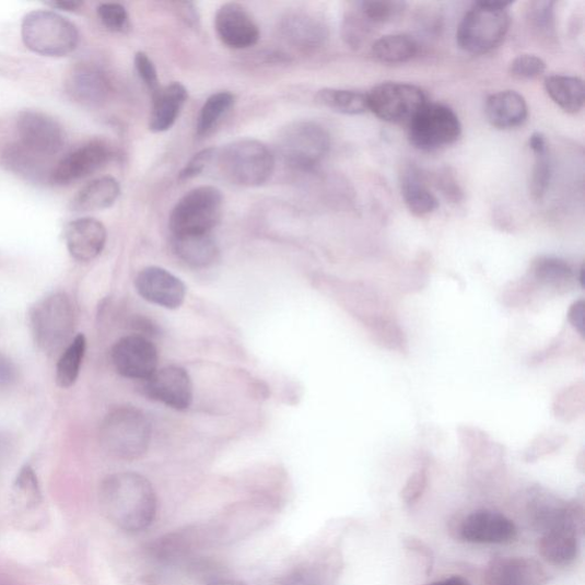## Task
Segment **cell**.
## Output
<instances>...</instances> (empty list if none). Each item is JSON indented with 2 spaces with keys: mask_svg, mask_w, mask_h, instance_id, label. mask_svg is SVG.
<instances>
[{
  "mask_svg": "<svg viewBox=\"0 0 585 585\" xmlns=\"http://www.w3.org/2000/svg\"><path fill=\"white\" fill-rule=\"evenodd\" d=\"M214 163L226 180L241 187H260L276 167L271 150L261 141L243 139L217 149Z\"/></svg>",
  "mask_w": 585,
  "mask_h": 585,
  "instance_id": "obj_2",
  "label": "cell"
},
{
  "mask_svg": "<svg viewBox=\"0 0 585 585\" xmlns=\"http://www.w3.org/2000/svg\"><path fill=\"white\" fill-rule=\"evenodd\" d=\"M426 585H471L470 582L463 576H451L441 581L432 582Z\"/></svg>",
  "mask_w": 585,
  "mask_h": 585,
  "instance_id": "obj_47",
  "label": "cell"
},
{
  "mask_svg": "<svg viewBox=\"0 0 585 585\" xmlns=\"http://www.w3.org/2000/svg\"><path fill=\"white\" fill-rule=\"evenodd\" d=\"M528 143L534 155L530 192L534 198L540 200L546 196L551 183L552 165L550 151L547 139L542 133H534L529 138Z\"/></svg>",
  "mask_w": 585,
  "mask_h": 585,
  "instance_id": "obj_29",
  "label": "cell"
},
{
  "mask_svg": "<svg viewBox=\"0 0 585 585\" xmlns=\"http://www.w3.org/2000/svg\"><path fill=\"white\" fill-rule=\"evenodd\" d=\"M547 69L546 62L531 55L517 57L511 65V73L517 80L529 81L540 78Z\"/></svg>",
  "mask_w": 585,
  "mask_h": 585,
  "instance_id": "obj_39",
  "label": "cell"
},
{
  "mask_svg": "<svg viewBox=\"0 0 585 585\" xmlns=\"http://www.w3.org/2000/svg\"><path fill=\"white\" fill-rule=\"evenodd\" d=\"M48 5L55 8V9H59V10H63V11H74V10H79L83 3H80V2H63V0H61V2H52V3H48Z\"/></svg>",
  "mask_w": 585,
  "mask_h": 585,
  "instance_id": "obj_48",
  "label": "cell"
},
{
  "mask_svg": "<svg viewBox=\"0 0 585 585\" xmlns=\"http://www.w3.org/2000/svg\"><path fill=\"white\" fill-rule=\"evenodd\" d=\"M116 371L127 378L148 379L159 367V351L141 336L121 338L112 350Z\"/></svg>",
  "mask_w": 585,
  "mask_h": 585,
  "instance_id": "obj_14",
  "label": "cell"
},
{
  "mask_svg": "<svg viewBox=\"0 0 585 585\" xmlns=\"http://www.w3.org/2000/svg\"><path fill=\"white\" fill-rule=\"evenodd\" d=\"M548 95L558 107L569 114L578 113L585 101L584 83L578 78L565 74H552L545 81Z\"/></svg>",
  "mask_w": 585,
  "mask_h": 585,
  "instance_id": "obj_28",
  "label": "cell"
},
{
  "mask_svg": "<svg viewBox=\"0 0 585 585\" xmlns=\"http://www.w3.org/2000/svg\"><path fill=\"white\" fill-rule=\"evenodd\" d=\"M534 273L539 281L550 284H561L573 277L572 267L562 259L540 258L534 264Z\"/></svg>",
  "mask_w": 585,
  "mask_h": 585,
  "instance_id": "obj_37",
  "label": "cell"
},
{
  "mask_svg": "<svg viewBox=\"0 0 585 585\" xmlns=\"http://www.w3.org/2000/svg\"><path fill=\"white\" fill-rule=\"evenodd\" d=\"M401 195L407 209L416 217H425L440 207L438 199L425 186L422 174L416 167L402 173Z\"/></svg>",
  "mask_w": 585,
  "mask_h": 585,
  "instance_id": "obj_26",
  "label": "cell"
},
{
  "mask_svg": "<svg viewBox=\"0 0 585 585\" xmlns=\"http://www.w3.org/2000/svg\"><path fill=\"white\" fill-rule=\"evenodd\" d=\"M100 443L116 459H140L150 445L151 428L145 416L133 406H119L100 426Z\"/></svg>",
  "mask_w": 585,
  "mask_h": 585,
  "instance_id": "obj_3",
  "label": "cell"
},
{
  "mask_svg": "<svg viewBox=\"0 0 585 585\" xmlns=\"http://www.w3.org/2000/svg\"><path fill=\"white\" fill-rule=\"evenodd\" d=\"M217 154V148L203 149L198 152L185 166L180 173L182 180L194 179V177L200 175L211 164L214 163Z\"/></svg>",
  "mask_w": 585,
  "mask_h": 585,
  "instance_id": "obj_42",
  "label": "cell"
},
{
  "mask_svg": "<svg viewBox=\"0 0 585 585\" xmlns=\"http://www.w3.org/2000/svg\"><path fill=\"white\" fill-rule=\"evenodd\" d=\"M136 288L145 301L171 311L180 308L187 294L182 279L160 267H148L140 271Z\"/></svg>",
  "mask_w": 585,
  "mask_h": 585,
  "instance_id": "obj_17",
  "label": "cell"
},
{
  "mask_svg": "<svg viewBox=\"0 0 585 585\" xmlns=\"http://www.w3.org/2000/svg\"><path fill=\"white\" fill-rule=\"evenodd\" d=\"M75 320L74 304L63 292L48 294L30 311L34 341L46 353H55L72 341Z\"/></svg>",
  "mask_w": 585,
  "mask_h": 585,
  "instance_id": "obj_5",
  "label": "cell"
},
{
  "mask_svg": "<svg viewBox=\"0 0 585 585\" xmlns=\"http://www.w3.org/2000/svg\"><path fill=\"white\" fill-rule=\"evenodd\" d=\"M21 33L25 46L43 57H67L78 49L81 40L78 27L54 11L25 15Z\"/></svg>",
  "mask_w": 585,
  "mask_h": 585,
  "instance_id": "obj_6",
  "label": "cell"
},
{
  "mask_svg": "<svg viewBox=\"0 0 585 585\" xmlns=\"http://www.w3.org/2000/svg\"><path fill=\"white\" fill-rule=\"evenodd\" d=\"M485 114L490 124L499 130H511L523 125L528 107L523 95L515 91H501L487 100Z\"/></svg>",
  "mask_w": 585,
  "mask_h": 585,
  "instance_id": "obj_23",
  "label": "cell"
},
{
  "mask_svg": "<svg viewBox=\"0 0 585 585\" xmlns=\"http://www.w3.org/2000/svg\"><path fill=\"white\" fill-rule=\"evenodd\" d=\"M585 304L583 300L576 301L569 313V319L573 327L576 328L577 332L583 337L584 336V315H585Z\"/></svg>",
  "mask_w": 585,
  "mask_h": 585,
  "instance_id": "obj_46",
  "label": "cell"
},
{
  "mask_svg": "<svg viewBox=\"0 0 585 585\" xmlns=\"http://www.w3.org/2000/svg\"><path fill=\"white\" fill-rule=\"evenodd\" d=\"M316 100L320 106L343 115L370 112L367 94L358 91L324 89L317 93Z\"/></svg>",
  "mask_w": 585,
  "mask_h": 585,
  "instance_id": "obj_31",
  "label": "cell"
},
{
  "mask_svg": "<svg viewBox=\"0 0 585 585\" xmlns=\"http://www.w3.org/2000/svg\"><path fill=\"white\" fill-rule=\"evenodd\" d=\"M66 91L78 104L93 108L105 104L113 87L104 71L94 66L81 65L68 74Z\"/></svg>",
  "mask_w": 585,
  "mask_h": 585,
  "instance_id": "obj_20",
  "label": "cell"
},
{
  "mask_svg": "<svg viewBox=\"0 0 585 585\" xmlns=\"http://www.w3.org/2000/svg\"><path fill=\"white\" fill-rule=\"evenodd\" d=\"M234 104L235 96L231 92L222 91L212 94L200 109L197 121V136L206 137L210 134Z\"/></svg>",
  "mask_w": 585,
  "mask_h": 585,
  "instance_id": "obj_33",
  "label": "cell"
},
{
  "mask_svg": "<svg viewBox=\"0 0 585 585\" xmlns=\"http://www.w3.org/2000/svg\"><path fill=\"white\" fill-rule=\"evenodd\" d=\"M215 31L221 42L234 49L249 48L260 39L258 24L247 10L237 3H226L219 9Z\"/></svg>",
  "mask_w": 585,
  "mask_h": 585,
  "instance_id": "obj_18",
  "label": "cell"
},
{
  "mask_svg": "<svg viewBox=\"0 0 585 585\" xmlns=\"http://www.w3.org/2000/svg\"><path fill=\"white\" fill-rule=\"evenodd\" d=\"M223 195L212 186L187 192L172 210L169 229L173 237L209 235L221 220Z\"/></svg>",
  "mask_w": 585,
  "mask_h": 585,
  "instance_id": "obj_7",
  "label": "cell"
},
{
  "mask_svg": "<svg viewBox=\"0 0 585 585\" xmlns=\"http://www.w3.org/2000/svg\"><path fill=\"white\" fill-rule=\"evenodd\" d=\"M278 30L284 42L301 52H314L328 37L324 23L304 12L288 13Z\"/></svg>",
  "mask_w": 585,
  "mask_h": 585,
  "instance_id": "obj_22",
  "label": "cell"
},
{
  "mask_svg": "<svg viewBox=\"0 0 585 585\" xmlns=\"http://www.w3.org/2000/svg\"><path fill=\"white\" fill-rule=\"evenodd\" d=\"M548 574L536 559L496 557L489 564L482 585H546Z\"/></svg>",
  "mask_w": 585,
  "mask_h": 585,
  "instance_id": "obj_19",
  "label": "cell"
},
{
  "mask_svg": "<svg viewBox=\"0 0 585 585\" xmlns=\"http://www.w3.org/2000/svg\"><path fill=\"white\" fill-rule=\"evenodd\" d=\"M120 196V185L112 176L98 177L83 187L71 201L73 212H96L114 206Z\"/></svg>",
  "mask_w": 585,
  "mask_h": 585,
  "instance_id": "obj_25",
  "label": "cell"
},
{
  "mask_svg": "<svg viewBox=\"0 0 585 585\" xmlns=\"http://www.w3.org/2000/svg\"><path fill=\"white\" fill-rule=\"evenodd\" d=\"M152 97L154 106L149 120L150 130L155 133L166 132L180 116L188 100V91L182 83H172Z\"/></svg>",
  "mask_w": 585,
  "mask_h": 585,
  "instance_id": "obj_24",
  "label": "cell"
},
{
  "mask_svg": "<svg viewBox=\"0 0 585 585\" xmlns=\"http://www.w3.org/2000/svg\"><path fill=\"white\" fill-rule=\"evenodd\" d=\"M13 495L15 503L22 507H35L42 501L38 478L30 466L23 467L14 482Z\"/></svg>",
  "mask_w": 585,
  "mask_h": 585,
  "instance_id": "obj_35",
  "label": "cell"
},
{
  "mask_svg": "<svg viewBox=\"0 0 585 585\" xmlns=\"http://www.w3.org/2000/svg\"><path fill=\"white\" fill-rule=\"evenodd\" d=\"M325 566L303 569L286 578L284 585H323L329 577Z\"/></svg>",
  "mask_w": 585,
  "mask_h": 585,
  "instance_id": "obj_43",
  "label": "cell"
},
{
  "mask_svg": "<svg viewBox=\"0 0 585 585\" xmlns=\"http://www.w3.org/2000/svg\"><path fill=\"white\" fill-rule=\"evenodd\" d=\"M403 9L405 3L390 2V0H372V2L358 4V11L372 27L394 20Z\"/></svg>",
  "mask_w": 585,
  "mask_h": 585,
  "instance_id": "obj_36",
  "label": "cell"
},
{
  "mask_svg": "<svg viewBox=\"0 0 585 585\" xmlns=\"http://www.w3.org/2000/svg\"><path fill=\"white\" fill-rule=\"evenodd\" d=\"M210 585H246L238 581H217L211 583Z\"/></svg>",
  "mask_w": 585,
  "mask_h": 585,
  "instance_id": "obj_49",
  "label": "cell"
},
{
  "mask_svg": "<svg viewBox=\"0 0 585 585\" xmlns=\"http://www.w3.org/2000/svg\"><path fill=\"white\" fill-rule=\"evenodd\" d=\"M107 229L100 221L82 218L66 226L65 239L70 256L80 262L96 259L107 244Z\"/></svg>",
  "mask_w": 585,
  "mask_h": 585,
  "instance_id": "obj_21",
  "label": "cell"
},
{
  "mask_svg": "<svg viewBox=\"0 0 585 585\" xmlns=\"http://www.w3.org/2000/svg\"><path fill=\"white\" fill-rule=\"evenodd\" d=\"M582 513L572 505L562 518L551 523L541 533L539 550L548 563L557 568L572 565L581 548Z\"/></svg>",
  "mask_w": 585,
  "mask_h": 585,
  "instance_id": "obj_11",
  "label": "cell"
},
{
  "mask_svg": "<svg viewBox=\"0 0 585 585\" xmlns=\"http://www.w3.org/2000/svg\"><path fill=\"white\" fill-rule=\"evenodd\" d=\"M145 391L152 399L177 411L189 409L194 399L191 377L179 366L157 370L147 379Z\"/></svg>",
  "mask_w": 585,
  "mask_h": 585,
  "instance_id": "obj_16",
  "label": "cell"
},
{
  "mask_svg": "<svg viewBox=\"0 0 585 585\" xmlns=\"http://www.w3.org/2000/svg\"><path fill=\"white\" fill-rule=\"evenodd\" d=\"M97 15L102 24L114 33H122L129 27V14L117 3H105L97 8Z\"/></svg>",
  "mask_w": 585,
  "mask_h": 585,
  "instance_id": "obj_40",
  "label": "cell"
},
{
  "mask_svg": "<svg viewBox=\"0 0 585 585\" xmlns=\"http://www.w3.org/2000/svg\"><path fill=\"white\" fill-rule=\"evenodd\" d=\"M0 585H19L11 578H8L7 576L0 575Z\"/></svg>",
  "mask_w": 585,
  "mask_h": 585,
  "instance_id": "obj_50",
  "label": "cell"
},
{
  "mask_svg": "<svg viewBox=\"0 0 585 585\" xmlns=\"http://www.w3.org/2000/svg\"><path fill=\"white\" fill-rule=\"evenodd\" d=\"M19 379L16 364L3 352H0V391L13 388Z\"/></svg>",
  "mask_w": 585,
  "mask_h": 585,
  "instance_id": "obj_44",
  "label": "cell"
},
{
  "mask_svg": "<svg viewBox=\"0 0 585 585\" xmlns=\"http://www.w3.org/2000/svg\"><path fill=\"white\" fill-rule=\"evenodd\" d=\"M113 149L104 141H91L70 151L54 168L49 182L69 186L104 167L113 159Z\"/></svg>",
  "mask_w": 585,
  "mask_h": 585,
  "instance_id": "obj_13",
  "label": "cell"
},
{
  "mask_svg": "<svg viewBox=\"0 0 585 585\" xmlns=\"http://www.w3.org/2000/svg\"><path fill=\"white\" fill-rule=\"evenodd\" d=\"M4 161L11 171L24 175L25 177H30V179L39 180L46 174H48L50 179V174H52L46 169L48 160L32 154L31 151L24 149L19 143L8 148Z\"/></svg>",
  "mask_w": 585,
  "mask_h": 585,
  "instance_id": "obj_34",
  "label": "cell"
},
{
  "mask_svg": "<svg viewBox=\"0 0 585 585\" xmlns=\"http://www.w3.org/2000/svg\"><path fill=\"white\" fill-rule=\"evenodd\" d=\"M87 341L84 335L74 337L67 346L57 364L56 381L62 389L71 388L79 379L85 359Z\"/></svg>",
  "mask_w": 585,
  "mask_h": 585,
  "instance_id": "obj_32",
  "label": "cell"
},
{
  "mask_svg": "<svg viewBox=\"0 0 585 585\" xmlns=\"http://www.w3.org/2000/svg\"><path fill=\"white\" fill-rule=\"evenodd\" d=\"M419 52L418 43L409 35H387L377 39L372 46V55L378 61L388 65L409 62Z\"/></svg>",
  "mask_w": 585,
  "mask_h": 585,
  "instance_id": "obj_30",
  "label": "cell"
},
{
  "mask_svg": "<svg viewBox=\"0 0 585 585\" xmlns=\"http://www.w3.org/2000/svg\"><path fill=\"white\" fill-rule=\"evenodd\" d=\"M330 136L318 122L296 121L279 136L278 151L291 168L309 172L328 155Z\"/></svg>",
  "mask_w": 585,
  "mask_h": 585,
  "instance_id": "obj_8",
  "label": "cell"
},
{
  "mask_svg": "<svg viewBox=\"0 0 585 585\" xmlns=\"http://www.w3.org/2000/svg\"><path fill=\"white\" fill-rule=\"evenodd\" d=\"M512 2H477L465 15L456 42L465 52L479 56L498 47L511 30Z\"/></svg>",
  "mask_w": 585,
  "mask_h": 585,
  "instance_id": "obj_4",
  "label": "cell"
},
{
  "mask_svg": "<svg viewBox=\"0 0 585 585\" xmlns=\"http://www.w3.org/2000/svg\"><path fill=\"white\" fill-rule=\"evenodd\" d=\"M553 2H533L528 9V21L533 30L541 35H549L553 32L554 14Z\"/></svg>",
  "mask_w": 585,
  "mask_h": 585,
  "instance_id": "obj_38",
  "label": "cell"
},
{
  "mask_svg": "<svg viewBox=\"0 0 585 585\" xmlns=\"http://www.w3.org/2000/svg\"><path fill=\"white\" fill-rule=\"evenodd\" d=\"M463 125L447 106L426 104L409 122V139L422 151H436L460 139Z\"/></svg>",
  "mask_w": 585,
  "mask_h": 585,
  "instance_id": "obj_9",
  "label": "cell"
},
{
  "mask_svg": "<svg viewBox=\"0 0 585 585\" xmlns=\"http://www.w3.org/2000/svg\"><path fill=\"white\" fill-rule=\"evenodd\" d=\"M426 485V476L424 471H418L409 481L406 482V485L402 490V499L406 503L416 502L423 493Z\"/></svg>",
  "mask_w": 585,
  "mask_h": 585,
  "instance_id": "obj_45",
  "label": "cell"
},
{
  "mask_svg": "<svg viewBox=\"0 0 585 585\" xmlns=\"http://www.w3.org/2000/svg\"><path fill=\"white\" fill-rule=\"evenodd\" d=\"M137 71L141 81L145 84L152 96L156 95L160 91V79L154 62L144 52H139L134 59Z\"/></svg>",
  "mask_w": 585,
  "mask_h": 585,
  "instance_id": "obj_41",
  "label": "cell"
},
{
  "mask_svg": "<svg viewBox=\"0 0 585 585\" xmlns=\"http://www.w3.org/2000/svg\"><path fill=\"white\" fill-rule=\"evenodd\" d=\"M17 132L21 147L48 161L57 156L66 143L63 127L40 112H22L17 118Z\"/></svg>",
  "mask_w": 585,
  "mask_h": 585,
  "instance_id": "obj_12",
  "label": "cell"
},
{
  "mask_svg": "<svg viewBox=\"0 0 585 585\" xmlns=\"http://www.w3.org/2000/svg\"><path fill=\"white\" fill-rule=\"evenodd\" d=\"M98 499L108 520L124 531H142L156 518V492L151 482L139 473L109 476L102 481Z\"/></svg>",
  "mask_w": 585,
  "mask_h": 585,
  "instance_id": "obj_1",
  "label": "cell"
},
{
  "mask_svg": "<svg viewBox=\"0 0 585 585\" xmlns=\"http://www.w3.org/2000/svg\"><path fill=\"white\" fill-rule=\"evenodd\" d=\"M173 249L177 257L194 268L210 267L219 258V247L210 234L173 237Z\"/></svg>",
  "mask_w": 585,
  "mask_h": 585,
  "instance_id": "obj_27",
  "label": "cell"
},
{
  "mask_svg": "<svg viewBox=\"0 0 585 585\" xmlns=\"http://www.w3.org/2000/svg\"><path fill=\"white\" fill-rule=\"evenodd\" d=\"M368 110L376 117L393 124L407 122L428 104L425 93L406 83H383L368 94Z\"/></svg>",
  "mask_w": 585,
  "mask_h": 585,
  "instance_id": "obj_10",
  "label": "cell"
},
{
  "mask_svg": "<svg viewBox=\"0 0 585 585\" xmlns=\"http://www.w3.org/2000/svg\"><path fill=\"white\" fill-rule=\"evenodd\" d=\"M517 526L501 513L477 511L465 518L460 527L464 541L473 545H505L517 538Z\"/></svg>",
  "mask_w": 585,
  "mask_h": 585,
  "instance_id": "obj_15",
  "label": "cell"
}]
</instances>
